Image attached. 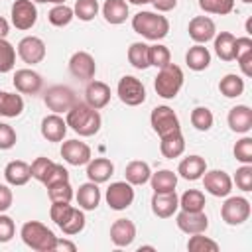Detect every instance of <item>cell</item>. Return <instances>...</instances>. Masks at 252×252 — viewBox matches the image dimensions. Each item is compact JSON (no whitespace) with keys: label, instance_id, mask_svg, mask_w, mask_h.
I'll list each match as a JSON object with an SVG mask.
<instances>
[{"label":"cell","instance_id":"4","mask_svg":"<svg viewBox=\"0 0 252 252\" xmlns=\"http://www.w3.org/2000/svg\"><path fill=\"white\" fill-rule=\"evenodd\" d=\"M154 87H156V93L161 98H175L177 93L183 87V71H181V67H177L173 63H167L165 67H161L158 77H156V81H154Z\"/></svg>","mask_w":252,"mask_h":252},{"label":"cell","instance_id":"13","mask_svg":"<svg viewBox=\"0 0 252 252\" xmlns=\"http://www.w3.org/2000/svg\"><path fill=\"white\" fill-rule=\"evenodd\" d=\"M175 222H177V228L183 230L185 234H197L209 228V219L203 211H181Z\"/></svg>","mask_w":252,"mask_h":252},{"label":"cell","instance_id":"60","mask_svg":"<svg viewBox=\"0 0 252 252\" xmlns=\"http://www.w3.org/2000/svg\"><path fill=\"white\" fill-rule=\"evenodd\" d=\"M246 33H252V20L246 22Z\"/></svg>","mask_w":252,"mask_h":252},{"label":"cell","instance_id":"3","mask_svg":"<svg viewBox=\"0 0 252 252\" xmlns=\"http://www.w3.org/2000/svg\"><path fill=\"white\" fill-rule=\"evenodd\" d=\"M132 28L136 33H140L146 39L158 41L163 39L169 32V22L165 16H159L156 12H138L132 18Z\"/></svg>","mask_w":252,"mask_h":252},{"label":"cell","instance_id":"20","mask_svg":"<svg viewBox=\"0 0 252 252\" xmlns=\"http://www.w3.org/2000/svg\"><path fill=\"white\" fill-rule=\"evenodd\" d=\"M177 207H179V197L175 195V191L154 193V197H152V211L159 219H169L177 211Z\"/></svg>","mask_w":252,"mask_h":252},{"label":"cell","instance_id":"53","mask_svg":"<svg viewBox=\"0 0 252 252\" xmlns=\"http://www.w3.org/2000/svg\"><path fill=\"white\" fill-rule=\"evenodd\" d=\"M250 51H252V39L250 37H236L234 39V59H238Z\"/></svg>","mask_w":252,"mask_h":252},{"label":"cell","instance_id":"26","mask_svg":"<svg viewBox=\"0 0 252 252\" xmlns=\"http://www.w3.org/2000/svg\"><path fill=\"white\" fill-rule=\"evenodd\" d=\"M4 177H6V181H8L10 185L20 187V185H26V183L32 179V169H30V165H28L26 161L14 159V161H10V163L6 165Z\"/></svg>","mask_w":252,"mask_h":252},{"label":"cell","instance_id":"52","mask_svg":"<svg viewBox=\"0 0 252 252\" xmlns=\"http://www.w3.org/2000/svg\"><path fill=\"white\" fill-rule=\"evenodd\" d=\"M16 232V224L8 215L0 213V242H10Z\"/></svg>","mask_w":252,"mask_h":252},{"label":"cell","instance_id":"34","mask_svg":"<svg viewBox=\"0 0 252 252\" xmlns=\"http://www.w3.org/2000/svg\"><path fill=\"white\" fill-rule=\"evenodd\" d=\"M215 39V51L222 61H232L234 59V35L230 32H220L219 35L213 37Z\"/></svg>","mask_w":252,"mask_h":252},{"label":"cell","instance_id":"55","mask_svg":"<svg viewBox=\"0 0 252 252\" xmlns=\"http://www.w3.org/2000/svg\"><path fill=\"white\" fill-rule=\"evenodd\" d=\"M236 61H238V65H240L242 73H244L246 77H250V75H252V51H250V53H246V55H242V57H238Z\"/></svg>","mask_w":252,"mask_h":252},{"label":"cell","instance_id":"46","mask_svg":"<svg viewBox=\"0 0 252 252\" xmlns=\"http://www.w3.org/2000/svg\"><path fill=\"white\" fill-rule=\"evenodd\" d=\"M234 158L242 163H252V138H242L234 146Z\"/></svg>","mask_w":252,"mask_h":252},{"label":"cell","instance_id":"12","mask_svg":"<svg viewBox=\"0 0 252 252\" xmlns=\"http://www.w3.org/2000/svg\"><path fill=\"white\" fill-rule=\"evenodd\" d=\"M203 185L205 189L215 197H226L232 191V179L222 169H213L203 173Z\"/></svg>","mask_w":252,"mask_h":252},{"label":"cell","instance_id":"22","mask_svg":"<svg viewBox=\"0 0 252 252\" xmlns=\"http://www.w3.org/2000/svg\"><path fill=\"white\" fill-rule=\"evenodd\" d=\"M228 126H230L232 132H238V134L250 132V128H252V110H250V106H246V104L232 106L230 112H228Z\"/></svg>","mask_w":252,"mask_h":252},{"label":"cell","instance_id":"25","mask_svg":"<svg viewBox=\"0 0 252 252\" xmlns=\"http://www.w3.org/2000/svg\"><path fill=\"white\" fill-rule=\"evenodd\" d=\"M207 171V161L201 158V156H189L185 158L179 167H177V173L187 179V181H195V179H201L203 173Z\"/></svg>","mask_w":252,"mask_h":252},{"label":"cell","instance_id":"39","mask_svg":"<svg viewBox=\"0 0 252 252\" xmlns=\"http://www.w3.org/2000/svg\"><path fill=\"white\" fill-rule=\"evenodd\" d=\"M59 228L65 232V234H79L83 228H85V215H83V211L81 209H71V213H69V217L59 224Z\"/></svg>","mask_w":252,"mask_h":252},{"label":"cell","instance_id":"49","mask_svg":"<svg viewBox=\"0 0 252 252\" xmlns=\"http://www.w3.org/2000/svg\"><path fill=\"white\" fill-rule=\"evenodd\" d=\"M67 179H69V171L63 165H59V163L53 161V165L49 167V171H47V175L43 179V185L47 187L51 183H59V181H67Z\"/></svg>","mask_w":252,"mask_h":252},{"label":"cell","instance_id":"6","mask_svg":"<svg viewBox=\"0 0 252 252\" xmlns=\"http://www.w3.org/2000/svg\"><path fill=\"white\" fill-rule=\"evenodd\" d=\"M220 217L230 226L246 222L250 217V201L244 197H228L220 207Z\"/></svg>","mask_w":252,"mask_h":252},{"label":"cell","instance_id":"1","mask_svg":"<svg viewBox=\"0 0 252 252\" xmlns=\"http://www.w3.org/2000/svg\"><path fill=\"white\" fill-rule=\"evenodd\" d=\"M67 126H71L73 132H77L79 136H94L100 130V114L98 110H94L93 106H89L87 102H75L69 110H67Z\"/></svg>","mask_w":252,"mask_h":252},{"label":"cell","instance_id":"40","mask_svg":"<svg viewBox=\"0 0 252 252\" xmlns=\"http://www.w3.org/2000/svg\"><path fill=\"white\" fill-rule=\"evenodd\" d=\"M213 122H215V118H213V112H211L209 108H205V106L193 108V112H191V124H193L197 130L207 132V130H211Z\"/></svg>","mask_w":252,"mask_h":252},{"label":"cell","instance_id":"16","mask_svg":"<svg viewBox=\"0 0 252 252\" xmlns=\"http://www.w3.org/2000/svg\"><path fill=\"white\" fill-rule=\"evenodd\" d=\"M189 37L195 41V43H207L215 37L217 33V28H215V22L207 16H195L191 22H189Z\"/></svg>","mask_w":252,"mask_h":252},{"label":"cell","instance_id":"48","mask_svg":"<svg viewBox=\"0 0 252 252\" xmlns=\"http://www.w3.org/2000/svg\"><path fill=\"white\" fill-rule=\"evenodd\" d=\"M51 165H53V161H51L49 158H35L33 163L30 165V169H32V177L43 183V179H45V175H47V171H49Z\"/></svg>","mask_w":252,"mask_h":252},{"label":"cell","instance_id":"62","mask_svg":"<svg viewBox=\"0 0 252 252\" xmlns=\"http://www.w3.org/2000/svg\"><path fill=\"white\" fill-rule=\"evenodd\" d=\"M32 2H39V4H43V2H45V0H32Z\"/></svg>","mask_w":252,"mask_h":252},{"label":"cell","instance_id":"30","mask_svg":"<svg viewBox=\"0 0 252 252\" xmlns=\"http://www.w3.org/2000/svg\"><path fill=\"white\" fill-rule=\"evenodd\" d=\"M185 63L193 71H203L211 63V53L203 43H197V45L189 47V51L185 53Z\"/></svg>","mask_w":252,"mask_h":252},{"label":"cell","instance_id":"14","mask_svg":"<svg viewBox=\"0 0 252 252\" xmlns=\"http://www.w3.org/2000/svg\"><path fill=\"white\" fill-rule=\"evenodd\" d=\"M69 71H71L73 77H77L81 81H91L94 77V73H96V63H94L91 53L77 51L69 59Z\"/></svg>","mask_w":252,"mask_h":252},{"label":"cell","instance_id":"63","mask_svg":"<svg viewBox=\"0 0 252 252\" xmlns=\"http://www.w3.org/2000/svg\"><path fill=\"white\" fill-rule=\"evenodd\" d=\"M242 2H246V4H250V2H252V0H242Z\"/></svg>","mask_w":252,"mask_h":252},{"label":"cell","instance_id":"15","mask_svg":"<svg viewBox=\"0 0 252 252\" xmlns=\"http://www.w3.org/2000/svg\"><path fill=\"white\" fill-rule=\"evenodd\" d=\"M61 156L71 165H85L91 161V148L79 140H67L61 146Z\"/></svg>","mask_w":252,"mask_h":252},{"label":"cell","instance_id":"27","mask_svg":"<svg viewBox=\"0 0 252 252\" xmlns=\"http://www.w3.org/2000/svg\"><path fill=\"white\" fill-rule=\"evenodd\" d=\"M77 203L83 211H94L100 203V189L96 187V183H83L77 191Z\"/></svg>","mask_w":252,"mask_h":252},{"label":"cell","instance_id":"61","mask_svg":"<svg viewBox=\"0 0 252 252\" xmlns=\"http://www.w3.org/2000/svg\"><path fill=\"white\" fill-rule=\"evenodd\" d=\"M45 2H51V4H65V0H45Z\"/></svg>","mask_w":252,"mask_h":252},{"label":"cell","instance_id":"9","mask_svg":"<svg viewBox=\"0 0 252 252\" xmlns=\"http://www.w3.org/2000/svg\"><path fill=\"white\" fill-rule=\"evenodd\" d=\"M37 22V8L32 0H16L12 4V24L16 30H32Z\"/></svg>","mask_w":252,"mask_h":252},{"label":"cell","instance_id":"43","mask_svg":"<svg viewBox=\"0 0 252 252\" xmlns=\"http://www.w3.org/2000/svg\"><path fill=\"white\" fill-rule=\"evenodd\" d=\"M73 14L83 22H91L98 14V2L96 0H77Z\"/></svg>","mask_w":252,"mask_h":252},{"label":"cell","instance_id":"59","mask_svg":"<svg viewBox=\"0 0 252 252\" xmlns=\"http://www.w3.org/2000/svg\"><path fill=\"white\" fill-rule=\"evenodd\" d=\"M130 4H136V6H140V4H150L152 0H128Z\"/></svg>","mask_w":252,"mask_h":252},{"label":"cell","instance_id":"29","mask_svg":"<svg viewBox=\"0 0 252 252\" xmlns=\"http://www.w3.org/2000/svg\"><path fill=\"white\" fill-rule=\"evenodd\" d=\"M24 110V98L16 93H6L0 91V116L6 118H16Z\"/></svg>","mask_w":252,"mask_h":252},{"label":"cell","instance_id":"23","mask_svg":"<svg viewBox=\"0 0 252 252\" xmlns=\"http://www.w3.org/2000/svg\"><path fill=\"white\" fill-rule=\"evenodd\" d=\"M112 173H114V165L106 158H94L87 163V177L96 185L108 181Z\"/></svg>","mask_w":252,"mask_h":252},{"label":"cell","instance_id":"7","mask_svg":"<svg viewBox=\"0 0 252 252\" xmlns=\"http://www.w3.org/2000/svg\"><path fill=\"white\" fill-rule=\"evenodd\" d=\"M43 100H45V104H47L49 110H53L55 114H59V112H67L77 102V96H75L73 89H69L65 85H55V87H49L45 91Z\"/></svg>","mask_w":252,"mask_h":252},{"label":"cell","instance_id":"36","mask_svg":"<svg viewBox=\"0 0 252 252\" xmlns=\"http://www.w3.org/2000/svg\"><path fill=\"white\" fill-rule=\"evenodd\" d=\"M47 195L51 203H69L73 199V187L67 181H59V183H51L47 185Z\"/></svg>","mask_w":252,"mask_h":252},{"label":"cell","instance_id":"54","mask_svg":"<svg viewBox=\"0 0 252 252\" xmlns=\"http://www.w3.org/2000/svg\"><path fill=\"white\" fill-rule=\"evenodd\" d=\"M12 201H14L12 189L6 187V185H0V213L8 211V209L12 207Z\"/></svg>","mask_w":252,"mask_h":252},{"label":"cell","instance_id":"35","mask_svg":"<svg viewBox=\"0 0 252 252\" xmlns=\"http://www.w3.org/2000/svg\"><path fill=\"white\" fill-rule=\"evenodd\" d=\"M219 91L226 98H236V96H240L244 93V79L240 75H234V73L224 75L220 79V83H219Z\"/></svg>","mask_w":252,"mask_h":252},{"label":"cell","instance_id":"31","mask_svg":"<svg viewBox=\"0 0 252 252\" xmlns=\"http://www.w3.org/2000/svg\"><path fill=\"white\" fill-rule=\"evenodd\" d=\"M124 175H126V181L130 185H144L150 181L152 177V171H150V165L142 159H136V161H130L124 169Z\"/></svg>","mask_w":252,"mask_h":252},{"label":"cell","instance_id":"51","mask_svg":"<svg viewBox=\"0 0 252 252\" xmlns=\"http://www.w3.org/2000/svg\"><path fill=\"white\" fill-rule=\"evenodd\" d=\"M71 205L69 203H51V209H49V217H51V220L59 226L67 217H69V213H71Z\"/></svg>","mask_w":252,"mask_h":252},{"label":"cell","instance_id":"45","mask_svg":"<svg viewBox=\"0 0 252 252\" xmlns=\"http://www.w3.org/2000/svg\"><path fill=\"white\" fill-rule=\"evenodd\" d=\"M167 63H171V53L165 45L161 43H156V45H150V65L161 69L165 67Z\"/></svg>","mask_w":252,"mask_h":252},{"label":"cell","instance_id":"5","mask_svg":"<svg viewBox=\"0 0 252 252\" xmlns=\"http://www.w3.org/2000/svg\"><path fill=\"white\" fill-rule=\"evenodd\" d=\"M116 93H118V98L128 106H138L146 100V87L142 85L140 79H136L132 75H124L118 81Z\"/></svg>","mask_w":252,"mask_h":252},{"label":"cell","instance_id":"18","mask_svg":"<svg viewBox=\"0 0 252 252\" xmlns=\"http://www.w3.org/2000/svg\"><path fill=\"white\" fill-rule=\"evenodd\" d=\"M136 238V224L130 220V219H116L110 226V240L124 248V246H130Z\"/></svg>","mask_w":252,"mask_h":252},{"label":"cell","instance_id":"41","mask_svg":"<svg viewBox=\"0 0 252 252\" xmlns=\"http://www.w3.org/2000/svg\"><path fill=\"white\" fill-rule=\"evenodd\" d=\"M201 10H205L207 14H230L234 10V0H199Z\"/></svg>","mask_w":252,"mask_h":252},{"label":"cell","instance_id":"47","mask_svg":"<svg viewBox=\"0 0 252 252\" xmlns=\"http://www.w3.org/2000/svg\"><path fill=\"white\" fill-rule=\"evenodd\" d=\"M234 183H236V187L242 189V191H252V165H250V163H244L242 167L236 169Z\"/></svg>","mask_w":252,"mask_h":252},{"label":"cell","instance_id":"19","mask_svg":"<svg viewBox=\"0 0 252 252\" xmlns=\"http://www.w3.org/2000/svg\"><path fill=\"white\" fill-rule=\"evenodd\" d=\"M85 98L89 106H93L94 110H100L110 102V87L102 81H89L85 89Z\"/></svg>","mask_w":252,"mask_h":252},{"label":"cell","instance_id":"37","mask_svg":"<svg viewBox=\"0 0 252 252\" xmlns=\"http://www.w3.org/2000/svg\"><path fill=\"white\" fill-rule=\"evenodd\" d=\"M73 18H75L73 8H69V6H65V4H55V6L49 10V14H47L49 24L55 26V28H63V26L71 24Z\"/></svg>","mask_w":252,"mask_h":252},{"label":"cell","instance_id":"17","mask_svg":"<svg viewBox=\"0 0 252 252\" xmlns=\"http://www.w3.org/2000/svg\"><path fill=\"white\" fill-rule=\"evenodd\" d=\"M43 79L39 73L32 71V69H18L14 73V87L16 91L24 93V94H35L41 91Z\"/></svg>","mask_w":252,"mask_h":252},{"label":"cell","instance_id":"2","mask_svg":"<svg viewBox=\"0 0 252 252\" xmlns=\"http://www.w3.org/2000/svg\"><path fill=\"white\" fill-rule=\"evenodd\" d=\"M20 236H22L26 246H30L32 250H37V252H53L55 240H57L53 230L47 228L43 222H37V220L24 222Z\"/></svg>","mask_w":252,"mask_h":252},{"label":"cell","instance_id":"56","mask_svg":"<svg viewBox=\"0 0 252 252\" xmlns=\"http://www.w3.org/2000/svg\"><path fill=\"white\" fill-rule=\"evenodd\" d=\"M152 4L156 6L158 12H169L177 6V0H152Z\"/></svg>","mask_w":252,"mask_h":252},{"label":"cell","instance_id":"33","mask_svg":"<svg viewBox=\"0 0 252 252\" xmlns=\"http://www.w3.org/2000/svg\"><path fill=\"white\" fill-rule=\"evenodd\" d=\"M128 61L136 69H148L150 67V45L144 41H136L128 47Z\"/></svg>","mask_w":252,"mask_h":252},{"label":"cell","instance_id":"8","mask_svg":"<svg viewBox=\"0 0 252 252\" xmlns=\"http://www.w3.org/2000/svg\"><path fill=\"white\" fill-rule=\"evenodd\" d=\"M134 201V189L128 181H114L106 189V203L114 211H124Z\"/></svg>","mask_w":252,"mask_h":252},{"label":"cell","instance_id":"11","mask_svg":"<svg viewBox=\"0 0 252 252\" xmlns=\"http://www.w3.org/2000/svg\"><path fill=\"white\" fill-rule=\"evenodd\" d=\"M150 122H152V128L159 134V138L173 130H179V118L169 106H156L152 110Z\"/></svg>","mask_w":252,"mask_h":252},{"label":"cell","instance_id":"57","mask_svg":"<svg viewBox=\"0 0 252 252\" xmlns=\"http://www.w3.org/2000/svg\"><path fill=\"white\" fill-rule=\"evenodd\" d=\"M53 250H67V252H75L77 250V246L73 244V242H69V240H61V238H57L55 240V248Z\"/></svg>","mask_w":252,"mask_h":252},{"label":"cell","instance_id":"38","mask_svg":"<svg viewBox=\"0 0 252 252\" xmlns=\"http://www.w3.org/2000/svg\"><path fill=\"white\" fill-rule=\"evenodd\" d=\"M205 195L199 189H189L181 195L179 199V207L181 211H203L205 209Z\"/></svg>","mask_w":252,"mask_h":252},{"label":"cell","instance_id":"21","mask_svg":"<svg viewBox=\"0 0 252 252\" xmlns=\"http://www.w3.org/2000/svg\"><path fill=\"white\" fill-rule=\"evenodd\" d=\"M67 134V122L59 114H49L41 120V136L47 142H61Z\"/></svg>","mask_w":252,"mask_h":252},{"label":"cell","instance_id":"28","mask_svg":"<svg viewBox=\"0 0 252 252\" xmlns=\"http://www.w3.org/2000/svg\"><path fill=\"white\" fill-rule=\"evenodd\" d=\"M102 16L108 24H122L128 18V2L126 0H106L102 4Z\"/></svg>","mask_w":252,"mask_h":252},{"label":"cell","instance_id":"44","mask_svg":"<svg viewBox=\"0 0 252 252\" xmlns=\"http://www.w3.org/2000/svg\"><path fill=\"white\" fill-rule=\"evenodd\" d=\"M16 65V49L10 41L0 39V73L12 71Z\"/></svg>","mask_w":252,"mask_h":252},{"label":"cell","instance_id":"42","mask_svg":"<svg viewBox=\"0 0 252 252\" xmlns=\"http://www.w3.org/2000/svg\"><path fill=\"white\" fill-rule=\"evenodd\" d=\"M187 248L191 252H217L219 250V244L215 240H211L209 236H203V232H197V234H193L189 238Z\"/></svg>","mask_w":252,"mask_h":252},{"label":"cell","instance_id":"58","mask_svg":"<svg viewBox=\"0 0 252 252\" xmlns=\"http://www.w3.org/2000/svg\"><path fill=\"white\" fill-rule=\"evenodd\" d=\"M8 32H10V24L0 16V39H4L8 35Z\"/></svg>","mask_w":252,"mask_h":252},{"label":"cell","instance_id":"10","mask_svg":"<svg viewBox=\"0 0 252 252\" xmlns=\"http://www.w3.org/2000/svg\"><path fill=\"white\" fill-rule=\"evenodd\" d=\"M18 55L24 63L28 65H35V63H41L43 57H45V43L43 39L35 37V35H26L20 39L18 43Z\"/></svg>","mask_w":252,"mask_h":252},{"label":"cell","instance_id":"50","mask_svg":"<svg viewBox=\"0 0 252 252\" xmlns=\"http://www.w3.org/2000/svg\"><path fill=\"white\" fill-rule=\"evenodd\" d=\"M16 130L10 124H2L0 122V150H10L16 146Z\"/></svg>","mask_w":252,"mask_h":252},{"label":"cell","instance_id":"32","mask_svg":"<svg viewBox=\"0 0 252 252\" xmlns=\"http://www.w3.org/2000/svg\"><path fill=\"white\" fill-rule=\"evenodd\" d=\"M150 181H152L154 193H169V191H175L177 175L171 169H159V171L152 173Z\"/></svg>","mask_w":252,"mask_h":252},{"label":"cell","instance_id":"24","mask_svg":"<svg viewBox=\"0 0 252 252\" xmlns=\"http://www.w3.org/2000/svg\"><path fill=\"white\" fill-rule=\"evenodd\" d=\"M159 150L165 158L173 159V158H179L183 152H185V138L181 134V130H173L165 136H161V142H159Z\"/></svg>","mask_w":252,"mask_h":252}]
</instances>
